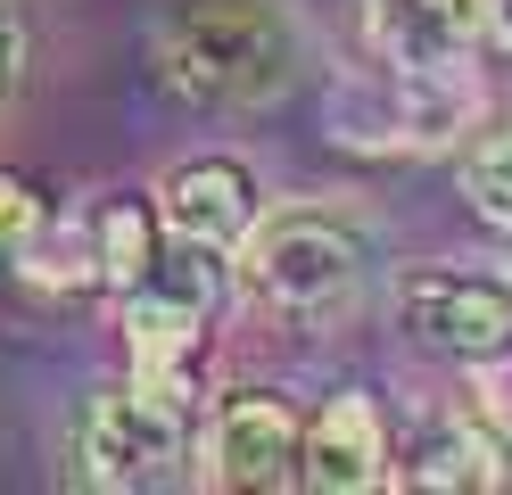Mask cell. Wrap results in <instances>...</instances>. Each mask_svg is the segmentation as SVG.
<instances>
[{
  "label": "cell",
  "instance_id": "9a60e30c",
  "mask_svg": "<svg viewBox=\"0 0 512 495\" xmlns=\"http://www.w3.org/2000/svg\"><path fill=\"white\" fill-rule=\"evenodd\" d=\"M25 58H34V33H25V0H0V108L25 91Z\"/></svg>",
  "mask_w": 512,
  "mask_h": 495
},
{
  "label": "cell",
  "instance_id": "8fae6325",
  "mask_svg": "<svg viewBox=\"0 0 512 495\" xmlns=\"http://www.w3.org/2000/svg\"><path fill=\"white\" fill-rule=\"evenodd\" d=\"M17 281H34V289H100V240H91V215H42L34 231L17 240Z\"/></svg>",
  "mask_w": 512,
  "mask_h": 495
},
{
  "label": "cell",
  "instance_id": "7c38bea8",
  "mask_svg": "<svg viewBox=\"0 0 512 495\" xmlns=\"http://www.w3.org/2000/svg\"><path fill=\"white\" fill-rule=\"evenodd\" d=\"M91 240H100V289H133L166 248V215H157V198H108L91 215Z\"/></svg>",
  "mask_w": 512,
  "mask_h": 495
},
{
  "label": "cell",
  "instance_id": "5b68a950",
  "mask_svg": "<svg viewBox=\"0 0 512 495\" xmlns=\"http://www.w3.org/2000/svg\"><path fill=\"white\" fill-rule=\"evenodd\" d=\"M397 330L446 363H496L512 355V273H471V264H413L397 281Z\"/></svg>",
  "mask_w": 512,
  "mask_h": 495
},
{
  "label": "cell",
  "instance_id": "5bb4252c",
  "mask_svg": "<svg viewBox=\"0 0 512 495\" xmlns=\"http://www.w3.org/2000/svg\"><path fill=\"white\" fill-rule=\"evenodd\" d=\"M42 215H50V207L34 198V182H25V174H9V165H0V264L17 256V240H25V231H34Z\"/></svg>",
  "mask_w": 512,
  "mask_h": 495
},
{
  "label": "cell",
  "instance_id": "3957f363",
  "mask_svg": "<svg viewBox=\"0 0 512 495\" xmlns=\"http://www.w3.org/2000/svg\"><path fill=\"white\" fill-rule=\"evenodd\" d=\"M364 273V231L331 215V207H281V215H256V231L240 240V281L281 314H314L347 297Z\"/></svg>",
  "mask_w": 512,
  "mask_h": 495
},
{
  "label": "cell",
  "instance_id": "8992f818",
  "mask_svg": "<svg viewBox=\"0 0 512 495\" xmlns=\"http://www.w3.org/2000/svg\"><path fill=\"white\" fill-rule=\"evenodd\" d=\"M298 471H306V421L265 388L223 396L207 429V479L232 495H281L298 487Z\"/></svg>",
  "mask_w": 512,
  "mask_h": 495
},
{
  "label": "cell",
  "instance_id": "2e32d148",
  "mask_svg": "<svg viewBox=\"0 0 512 495\" xmlns=\"http://www.w3.org/2000/svg\"><path fill=\"white\" fill-rule=\"evenodd\" d=\"M471 25H479V42H512V0H463Z\"/></svg>",
  "mask_w": 512,
  "mask_h": 495
},
{
  "label": "cell",
  "instance_id": "277c9868",
  "mask_svg": "<svg viewBox=\"0 0 512 495\" xmlns=\"http://www.w3.org/2000/svg\"><path fill=\"white\" fill-rule=\"evenodd\" d=\"M182 446H190V405H166L157 388H100L75 421V471L83 487H108V495H149L182 471Z\"/></svg>",
  "mask_w": 512,
  "mask_h": 495
},
{
  "label": "cell",
  "instance_id": "ba28073f",
  "mask_svg": "<svg viewBox=\"0 0 512 495\" xmlns=\"http://www.w3.org/2000/svg\"><path fill=\"white\" fill-rule=\"evenodd\" d=\"M389 479H397L389 471V421H380L372 396L339 388L331 405L306 421V471H298V487H314V495H372Z\"/></svg>",
  "mask_w": 512,
  "mask_h": 495
},
{
  "label": "cell",
  "instance_id": "9c48e42d",
  "mask_svg": "<svg viewBox=\"0 0 512 495\" xmlns=\"http://www.w3.org/2000/svg\"><path fill=\"white\" fill-rule=\"evenodd\" d=\"M405 487H446V495H488L512 479V454H504V429L488 413H446L430 421L405 454Z\"/></svg>",
  "mask_w": 512,
  "mask_h": 495
},
{
  "label": "cell",
  "instance_id": "4fadbf2b",
  "mask_svg": "<svg viewBox=\"0 0 512 495\" xmlns=\"http://www.w3.org/2000/svg\"><path fill=\"white\" fill-rule=\"evenodd\" d=\"M463 198H471V215L479 223H496V231H512V116L504 124H488L479 141L463 149Z\"/></svg>",
  "mask_w": 512,
  "mask_h": 495
},
{
  "label": "cell",
  "instance_id": "52a82bcc",
  "mask_svg": "<svg viewBox=\"0 0 512 495\" xmlns=\"http://www.w3.org/2000/svg\"><path fill=\"white\" fill-rule=\"evenodd\" d=\"M157 215H166L174 240H199V248H223L240 256V240L265 215V190L240 157H182L166 182H157Z\"/></svg>",
  "mask_w": 512,
  "mask_h": 495
},
{
  "label": "cell",
  "instance_id": "7a4b0ae2",
  "mask_svg": "<svg viewBox=\"0 0 512 495\" xmlns=\"http://www.w3.org/2000/svg\"><path fill=\"white\" fill-rule=\"evenodd\" d=\"M471 75L463 66H380V75H339L323 99V124L339 149L364 157H422L471 132Z\"/></svg>",
  "mask_w": 512,
  "mask_h": 495
},
{
  "label": "cell",
  "instance_id": "6da1fadb",
  "mask_svg": "<svg viewBox=\"0 0 512 495\" xmlns=\"http://www.w3.org/2000/svg\"><path fill=\"white\" fill-rule=\"evenodd\" d=\"M298 17L281 0H174L149 25L157 83L190 108H265L298 83Z\"/></svg>",
  "mask_w": 512,
  "mask_h": 495
},
{
  "label": "cell",
  "instance_id": "30bf717a",
  "mask_svg": "<svg viewBox=\"0 0 512 495\" xmlns=\"http://www.w3.org/2000/svg\"><path fill=\"white\" fill-rule=\"evenodd\" d=\"M364 33L380 66H463L479 50L463 0H364Z\"/></svg>",
  "mask_w": 512,
  "mask_h": 495
}]
</instances>
